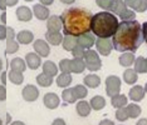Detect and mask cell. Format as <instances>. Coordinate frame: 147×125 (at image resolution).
<instances>
[{
	"label": "cell",
	"instance_id": "6da1fadb",
	"mask_svg": "<svg viewBox=\"0 0 147 125\" xmlns=\"http://www.w3.org/2000/svg\"><path fill=\"white\" fill-rule=\"evenodd\" d=\"M145 41L142 37V26L137 20L122 21L113 35L112 45L117 51L135 53Z\"/></svg>",
	"mask_w": 147,
	"mask_h": 125
},
{
	"label": "cell",
	"instance_id": "7a4b0ae2",
	"mask_svg": "<svg viewBox=\"0 0 147 125\" xmlns=\"http://www.w3.org/2000/svg\"><path fill=\"white\" fill-rule=\"evenodd\" d=\"M92 13L88 9L72 6L63 11L61 21L63 26V33L67 37H81L91 31Z\"/></svg>",
	"mask_w": 147,
	"mask_h": 125
},
{
	"label": "cell",
	"instance_id": "3957f363",
	"mask_svg": "<svg viewBox=\"0 0 147 125\" xmlns=\"http://www.w3.org/2000/svg\"><path fill=\"white\" fill-rule=\"evenodd\" d=\"M119 23L115 14L108 11L97 13L92 16L91 30L98 39H109L117 31Z\"/></svg>",
	"mask_w": 147,
	"mask_h": 125
},
{
	"label": "cell",
	"instance_id": "277c9868",
	"mask_svg": "<svg viewBox=\"0 0 147 125\" xmlns=\"http://www.w3.org/2000/svg\"><path fill=\"white\" fill-rule=\"evenodd\" d=\"M84 64H86V68L91 71H97L102 68V61H101V59H99L98 54H97V51L92 50V49L86 51Z\"/></svg>",
	"mask_w": 147,
	"mask_h": 125
},
{
	"label": "cell",
	"instance_id": "5b68a950",
	"mask_svg": "<svg viewBox=\"0 0 147 125\" xmlns=\"http://www.w3.org/2000/svg\"><path fill=\"white\" fill-rule=\"evenodd\" d=\"M106 91L108 96H115L118 95L121 91V79L115 75H109L106 79Z\"/></svg>",
	"mask_w": 147,
	"mask_h": 125
},
{
	"label": "cell",
	"instance_id": "8992f818",
	"mask_svg": "<svg viewBox=\"0 0 147 125\" xmlns=\"http://www.w3.org/2000/svg\"><path fill=\"white\" fill-rule=\"evenodd\" d=\"M15 31L13 28H6V53L8 54H14L18 51L19 44L14 40Z\"/></svg>",
	"mask_w": 147,
	"mask_h": 125
},
{
	"label": "cell",
	"instance_id": "52a82bcc",
	"mask_svg": "<svg viewBox=\"0 0 147 125\" xmlns=\"http://www.w3.org/2000/svg\"><path fill=\"white\" fill-rule=\"evenodd\" d=\"M96 47H97V50L101 53V55H105V57L111 54V51L113 49V45L109 39H97Z\"/></svg>",
	"mask_w": 147,
	"mask_h": 125
},
{
	"label": "cell",
	"instance_id": "ba28073f",
	"mask_svg": "<svg viewBox=\"0 0 147 125\" xmlns=\"http://www.w3.org/2000/svg\"><path fill=\"white\" fill-rule=\"evenodd\" d=\"M77 41H78V45L81 48H83L86 50H89L93 45L96 44V38L93 37L91 33H87V34H83L81 37L77 38Z\"/></svg>",
	"mask_w": 147,
	"mask_h": 125
},
{
	"label": "cell",
	"instance_id": "9c48e42d",
	"mask_svg": "<svg viewBox=\"0 0 147 125\" xmlns=\"http://www.w3.org/2000/svg\"><path fill=\"white\" fill-rule=\"evenodd\" d=\"M39 96V90L34 85H26L23 89V98L26 101H35Z\"/></svg>",
	"mask_w": 147,
	"mask_h": 125
},
{
	"label": "cell",
	"instance_id": "30bf717a",
	"mask_svg": "<svg viewBox=\"0 0 147 125\" xmlns=\"http://www.w3.org/2000/svg\"><path fill=\"white\" fill-rule=\"evenodd\" d=\"M47 28H48V31H51V33H59V30L62 28L61 18L57 15L49 16L48 21H47Z\"/></svg>",
	"mask_w": 147,
	"mask_h": 125
},
{
	"label": "cell",
	"instance_id": "8fae6325",
	"mask_svg": "<svg viewBox=\"0 0 147 125\" xmlns=\"http://www.w3.org/2000/svg\"><path fill=\"white\" fill-rule=\"evenodd\" d=\"M33 14L36 16L39 20H48L49 19V9L42 4H36L33 8Z\"/></svg>",
	"mask_w": 147,
	"mask_h": 125
},
{
	"label": "cell",
	"instance_id": "7c38bea8",
	"mask_svg": "<svg viewBox=\"0 0 147 125\" xmlns=\"http://www.w3.org/2000/svg\"><path fill=\"white\" fill-rule=\"evenodd\" d=\"M25 61H26L28 66L32 70H35V69H38L39 66H40V64H42L40 57H39L38 54H35V53H29V54H26Z\"/></svg>",
	"mask_w": 147,
	"mask_h": 125
},
{
	"label": "cell",
	"instance_id": "4fadbf2b",
	"mask_svg": "<svg viewBox=\"0 0 147 125\" xmlns=\"http://www.w3.org/2000/svg\"><path fill=\"white\" fill-rule=\"evenodd\" d=\"M59 103H61V100H59V96L54 93H48L45 94L44 96V105L48 109H55V108L59 106Z\"/></svg>",
	"mask_w": 147,
	"mask_h": 125
},
{
	"label": "cell",
	"instance_id": "5bb4252c",
	"mask_svg": "<svg viewBox=\"0 0 147 125\" xmlns=\"http://www.w3.org/2000/svg\"><path fill=\"white\" fill-rule=\"evenodd\" d=\"M34 50L36 51V54L39 55V57H48L49 53H51V48L48 47V44L44 41V40H36L34 43Z\"/></svg>",
	"mask_w": 147,
	"mask_h": 125
},
{
	"label": "cell",
	"instance_id": "9a60e30c",
	"mask_svg": "<svg viewBox=\"0 0 147 125\" xmlns=\"http://www.w3.org/2000/svg\"><path fill=\"white\" fill-rule=\"evenodd\" d=\"M125 4L126 6H131V9H133V11L143 13L147 10L146 0H128V1H125Z\"/></svg>",
	"mask_w": 147,
	"mask_h": 125
},
{
	"label": "cell",
	"instance_id": "2e32d148",
	"mask_svg": "<svg viewBox=\"0 0 147 125\" xmlns=\"http://www.w3.org/2000/svg\"><path fill=\"white\" fill-rule=\"evenodd\" d=\"M16 18L20 21H30L33 18V13L28 6H19L16 9Z\"/></svg>",
	"mask_w": 147,
	"mask_h": 125
},
{
	"label": "cell",
	"instance_id": "e0dca14e",
	"mask_svg": "<svg viewBox=\"0 0 147 125\" xmlns=\"http://www.w3.org/2000/svg\"><path fill=\"white\" fill-rule=\"evenodd\" d=\"M129 98L133 101H141L145 98V89L141 85H136L129 89Z\"/></svg>",
	"mask_w": 147,
	"mask_h": 125
},
{
	"label": "cell",
	"instance_id": "ac0fdd59",
	"mask_svg": "<svg viewBox=\"0 0 147 125\" xmlns=\"http://www.w3.org/2000/svg\"><path fill=\"white\" fill-rule=\"evenodd\" d=\"M33 39H34V35L29 30H22L16 35V40H18L19 44H30Z\"/></svg>",
	"mask_w": 147,
	"mask_h": 125
},
{
	"label": "cell",
	"instance_id": "d6986e66",
	"mask_svg": "<svg viewBox=\"0 0 147 125\" xmlns=\"http://www.w3.org/2000/svg\"><path fill=\"white\" fill-rule=\"evenodd\" d=\"M86 69V64H84V60L83 59H72L71 60V73H76V74H79V73H83Z\"/></svg>",
	"mask_w": 147,
	"mask_h": 125
},
{
	"label": "cell",
	"instance_id": "ffe728a7",
	"mask_svg": "<svg viewBox=\"0 0 147 125\" xmlns=\"http://www.w3.org/2000/svg\"><path fill=\"white\" fill-rule=\"evenodd\" d=\"M43 74L48 75V76H55L57 74H58V68H57V65L54 64L53 61H45L44 64H43Z\"/></svg>",
	"mask_w": 147,
	"mask_h": 125
},
{
	"label": "cell",
	"instance_id": "44dd1931",
	"mask_svg": "<svg viewBox=\"0 0 147 125\" xmlns=\"http://www.w3.org/2000/svg\"><path fill=\"white\" fill-rule=\"evenodd\" d=\"M135 71L137 74L147 73V58H137L135 60Z\"/></svg>",
	"mask_w": 147,
	"mask_h": 125
},
{
	"label": "cell",
	"instance_id": "7402d4cb",
	"mask_svg": "<svg viewBox=\"0 0 147 125\" xmlns=\"http://www.w3.org/2000/svg\"><path fill=\"white\" fill-rule=\"evenodd\" d=\"M84 84L91 89H96V88L99 86V84H101V78L96 74H89L84 78Z\"/></svg>",
	"mask_w": 147,
	"mask_h": 125
},
{
	"label": "cell",
	"instance_id": "603a6c76",
	"mask_svg": "<svg viewBox=\"0 0 147 125\" xmlns=\"http://www.w3.org/2000/svg\"><path fill=\"white\" fill-rule=\"evenodd\" d=\"M45 39L49 44L52 45H61V43H63V37L61 35V33H51L47 31Z\"/></svg>",
	"mask_w": 147,
	"mask_h": 125
},
{
	"label": "cell",
	"instance_id": "cb8c5ba5",
	"mask_svg": "<svg viewBox=\"0 0 147 125\" xmlns=\"http://www.w3.org/2000/svg\"><path fill=\"white\" fill-rule=\"evenodd\" d=\"M77 113H78L79 116H88L89 113H91V105H89V103H87V101L82 100L79 101L78 104H77Z\"/></svg>",
	"mask_w": 147,
	"mask_h": 125
},
{
	"label": "cell",
	"instance_id": "d4e9b609",
	"mask_svg": "<svg viewBox=\"0 0 147 125\" xmlns=\"http://www.w3.org/2000/svg\"><path fill=\"white\" fill-rule=\"evenodd\" d=\"M119 64H121V66H131V65L135 62L136 60V58H135V55L132 54V53H125V54H122L121 57H119Z\"/></svg>",
	"mask_w": 147,
	"mask_h": 125
},
{
	"label": "cell",
	"instance_id": "484cf974",
	"mask_svg": "<svg viewBox=\"0 0 147 125\" xmlns=\"http://www.w3.org/2000/svg\"><path fill=\"white\" fill-rule=\"evenodd\" d=\"M127 9V6L125 4V1L122 0H113V4H112V8H111V11L112 14H116V15H121L123 11Z\"/></svg>",
	"mask_w": 147,
	"mask_h": 125
},
{
	"label": "cell",
	"instance_id": "4316f807",
	"mask_svg": "<svg viewBox=\"0 0 147 125\" xmlns=\"http://www.w3.org/2000/svg\"><path fill=\"white\" fill-rule=\"evenodd\" d=\"M89 105H91L92 109L101 110V109L105 108L106 100H105V98H103V96H101V95H96V96H93L91 99V103H89Z\"/></svg>",
	"mask_w": 147,
	"mask_h": 125
},
{
	"label": "cell",
	"instance_id": "83f0119b",
	"mask_svg": "<svg viewBox=\"0 0 147 125\" xmlns=\"http://www.w3.org/2000/svg\"><path fill=\"white\" fill-rule=\"evenodd\" d=\"M10 68L11 70L14 71H19V73H23V71L26 69V65H25V61L20 58H15L13 59L11 62H10Z\"/></svg>",
	"mask_w": 147,
	"mask_h": 125
},
{
	"label": "cell",
	"instance_id": "f1b7e54d",
	"mask_svg": "<svg viewBox=\"0 0 147 125\" xmlns=\"http://www.w3.org/2000/svg\"><path fill=\"white\" fill-rule=\"evenodd\" d=\"M72 83V76L71 74H67V73H62L59 76H57V85L59 88H65L69 86V84Z\"/></svg>",
	"mask_w": 147,
	"mask_h": 125
},
{
	"label": "cell",
	"instance_id": "f546056e",
	"mask_svg": "<svg viewBox=\"0 0 147 125\" xmlns=\"http://www.w3.org/2000/svg\"><path fill=\"white\" fill-rule=\"evenodd\" d=\"M77 45H78V41H77L76 37H65L63 39V48L67 51H72Z\"/></svg>",
	"mask_w": 147,
	"mask_h": 125
},
{
	"label": "cell",
	"instance_id": "4dcf8cb0",
	"mask_svg": "<svg viewBox=\"0 0 147 125\" xmlns=\"http://www.w3.org/2000/svg\"><path fill=\"white\" fill-rule=\"evenodd\" d=\"M112 105L117 109H119V108H123L125 105H127V96H125L123 94H118V95H115V96H112Z\"/></svg>",
	"mask_w": 147,
	"mask_h": 125
},
{
	"label": "cell",
	"instance_id": "1f68e13d",
	"mask_svg": "<svg viewBox=\"0 0 147 125\" xmlns=\"http://www.w3.org/2000/svg\"><path fill=\"white\" fill-rule=\"evenodd\" d=\"M137 79H138V76H137V73L133 70V69H127L125 73H123V80L129 85L135 84L137 81Z\"/></svg>",
	"mask_w": 147,
	"mask_h": 125
},
{
	"label": "cell",
	"instance_id": "d6a6232c",
	"mask_svg": "<svg viewBox=\"0 0 147 125\" xmlns=\"http://www.w3.org/2000/svg\"><path fill=\"white\" fill-rule=\"evenodd\" d=\"M62 99L64 100L65 103H69V104L74 103L76 100H78V99H77V96H76V94H74V90H73V88L65 89V90L63 91V94H62Z\"/></svg>",
	"mask_w": 147,
	"mask_h": 125
},
{
	"label": "cell",
	"instance_id": "836d02e7",
	"mask_svg": "<svg viewBox=\"0 0 147 125\" xmlns=\"http://www.w3.org/2000/svg\"><path fill=\"white\" fill-rule=\"evenodd\" d=\"M36 83L43 88H48L53 84V78L48 76V75H45V74H39L38 76H36Z\"/></svg>",
	"mask_w": 147,
	"mask_h": 125
},
{
	"label": "cell",
	"instance_id": "e575fe53",
	"mask_svg": "<svg viewBox=\"0 0 147 125\" xmlns=\"http://www.w3.org/2000/svg\"><path fill=\"white\" fill-rule=\"evenodd\" d=\"M126 110H127V113H128V116L132 118V119L140 116V114H141V108L137 104H129L128 106H126Z\"/></svg>",
	"mask_w": 147,
	"mask_h": 125
},
{
	"label": "cell",
	"instance_id": "d590c367",
	"mask_svg": "<svg viewBox=\"0 0 147 125\" xmlns=\"http://www.w3.org/2000/svg\"><path fill=\"white\" fill-rule=\"evenodd\" d=\"M9 79H10V81L13 84H16V85H20L23 81H24V76H23V73H19V71H14L11 70L10 73H9Z\"/></svg>",
	"mask_w": 147,
	"mask_h": 125
},
{
	"label": "cell",
	"instance_id": "8d00e7d4",
	"mask_svg": "<svg viewBox=\"0 0 147 125\" xmlns=\"http://www.w3.org/2000/svg\"><path fill=\"white\" fill-rule=\"evenodd\" d=\"M73 90H74L77 99H84V98L87 96V94H88L86 86H83V85H77V86L73 88Z\"/></svg>",
	"mask_w": 147,
	"mask_h": 125
},
{
	"label": "cell",
	"instance_id": "74e56055",
	"mask_svg": "<svg viewBox=\"0 0 147 125\" xmlns=\"http://www.w3.org/2000/svg\"><path fill=\"white\" fill-rule=\"evenodd\" d=\"M119 16H121V19L123 21H129V20H135L136 14H135V11H133V10H131V9L127 8Z\"/></svg>",
	"mask_w": 147,
	"mask_h": 125
},
{
	"label": "cell",
	"instance_id": "f35d334b",
	"mask_svg": "<svg viewBox=\"0 0 147 125\" xmlns=\"http://www.w3.org/2000/svg\"><path fill=\"white\" fill-rule=\"evenodd\" d=\"M116 118H117V120H119V121H126L128 119L129 116H128V113H127L126 108H119V109H117Z\"/></svg>",
	"mask_w": 147,
	"mask_h": 125
},
{
	"label": "cell",
	"instance_id": "ab89813d",
	"mask_svg": "<svg viewBox=\"0 0 147 125\" xmlns=\"http://www.w3.org/2000/svg\"><path fill=\"white\" fill-rule=\"evenodd\" d=\"M59 68H61L62 73L71 74V60H69V59H63V60H61Z\"/></svg>",
	"mask_w": 147,
	"mask_h": 125
},
{
	"label": "cell",
	"instance_id": "60d3db41",
	"mask_svg": "<svg viewBox=\"0 0 147 125\" xmlns=\"http://www.w3.org/2000/svg\"><path fill=\"white\" fill-rule=\"evenodd\" d=\"M72 53H73V57L76 59H83L84 58V54H86V50L79 47V45H77V47L72 50Z\"/></svg>",
	"mask_w": 147,
	"mask_h": 125
},
{
	"label": "cell",
	"instance_id": "b9f144b4",
	"mask_svg": "<svg viewBox=\"0 0 147 125\" xmlns=\"http://www.w3.org/2000/svg\"><path fill=\"white\" fill-rule=\"evenodd\" d=\"M96 4L101 8L106 9V10H111L112 4H113V0H97Z\"/></svg>",
	"mask_w": 147,
	"mask_h": 125
},
{
	"label": "cell",
	"instance_id": "7bdbcfd3",
	"mask_svg": "<svg viewBox=\"0 0 147 125\" xmlns=\"http://www.w3.org/2000/svg\"><path fill=\"white\" fill-rule=\"evenodd\" d=\"M6 99V89L4 85H0V101H4Z\"/></svg>",
	"mask_w": 147,
	"mask_h": 125
},
{
	"label": "cell",
	"instance_id": "ee69618b",
	"mask_svg": "<svg viewBox=\"0 0 147 125\" xmlns=\"http://www.w3.org/2000/svg\"><path fill=\"white\" fill-rule=\"evenodd\" d=\"M6 39V26L0 25V40Z\"/></svg>",
	"mask_w": 147,
	"mask_h": 125
},
{
	"label": "cell",
	"instance_id": "f6af8a7d",
	"mask_svg": "<svg viewBox=\"0 0 147 125\" xmlns=\"http://www.w3.org/2000/svg\"><path fill=\"white\" fill-rule=\"evenodd\" d=\"M142 37H143V40L147 43V21L143 23L142 25Z\"/></svg>",
	"mask_w": 147,
	"mask_h": 125
},
{
	"label": "cell",
	"instance_id": "bcb514c9",
	"mask_svg": "<svg viewBox=\"0 0 147 125\" xmlns=\"http://www.w3.org/2000/svg\"><path fill=\"white\" fill-rule=\"evenodd\" d=\"M52 125H65V121L63 119H55L54 121H53Z\"/></svg>",
	"mask_w": 147,
	"mask_h": 125
},
{
	"label": "cell",
	"instance_id": "7dc6e473",
	"mask_svg": "<svg viewBox=\"0 0 147 125\" xmlns=\"http://www.w3.org/2000/svg\"><path fill=\"white\" fill-rule=\"evenodd\" d=\"M99 125H115V123H113L112 120H108V119H105L102 120L101 123H99Z\"/></svg>",
	"mask_w": 147,
	"mask_h": 125
},
{
	"label": "cell",
	"instance_id": "c3c4849f",
	"mask_svg": "<svg viewBox=\"0 0 147 125\" xmlns=\"http://www.w3.org/2000/svg\"><path fill=\"white\" fill-rule=\"evenodd\" d=\"M16 4H18V1H16V0H11V1H5V5L6 6H9V5H16Z\"/></svg>",
	"mask_w": 147,
	"mask_h": 125
},
{
	"label": "cell",
	"instance_id": "681fc988",
	"mask_svg": "<svg viewBox=\"0 0 147 125\" xmlns=\"http://www.w3.org/2000/svg\"><path fill=\"white\" fill-rule=\"evenodd\" d=\"M136 125H147V119H141V120H138Z\"/></svg>",
	"mask_w": 147,
	"mask_h": 125
},
{
	"label": "cell",
	"instance_id": "f907efd6",
	"mask_svg": "<svg viewBox=\"0 0 147 125\" xmlns=\"http://www.w3.org/2000/svg\"><path fill=\"white\" fill-rule=\"evenodd\" d=\"M0 9L5 11V9H6V5H5V1H4V0H0Z\"/></svg>",
	"mask_w": 147,
	"mask_h": 125
},
{
	"label": "cell",
	"instance_id": "816d5d0a",
	"mask_svg": "<svg viewBox=\"0 0 147 125\" xmlns=\"http://www.w3.org/2000/svg\"><path fill=\"white\" fill-rule=\"evenodd\" d=\"M6 76H8V75H6V73L4 71V73L1 74V81H3V85H4V84L6 83Z\"/></svg>",
	"mask_w": 147,
	"mask_h": 125
},
{
	"label": "cell",
	"instance_id": "f5cc1de1",
	"mask_svg": "<svg viewBox=\"0 0 147 125\" xmlns=\"http://www.w3.org/2000/svg\"><path fill=\"white\" fill-rule=\"evenodd\" d=\"M1 21H3V24H5L6 23V13L5 11L1 14Z\"/></svg>",
	"mask_w": 147,
	"mask_h": 125
},
{
	"label": "cell",
	"instance_id": "db71d44e",
	"mask_svg": "<svg viewBox=\"0 0 147 125\" xmlns=\"http://www.w3.org/2000/svg\"><path fill=\"white\" fill-rule=\"evenodd\" d=\"M42 5H52L53 4V0H49V1H42Z\"/></svg>",
	"mask_w": 147,
	"mask_h": 125
},
{
	"label": "cell",
	"instance_id": "11a10c76",
	"mask_svg": "<svg viewBox=\"0 0 147 125\" xmlns=\"http://www.w3.org/2000/svg\"><path fill=\"white\" fill-rule=\"evenodd\" d=\"M10 125H25L23 121H14V123H11Z\"/></svg>",
	"mask_w": 147,
	"mask_h": 125
},
{
	"label": "cell",
	"instance_id": "9f6ffc18",
	"mask_svg": "<svg viewBox=\"0 0 147 125\" xmlns=\"http://www.w3.org/2000/svg\"><path fill=\"white\" fill-rule=\"evenodd\" d=\"M1 69H3V61H1V59H0V71H1Z\"/></svg>",
	"mask_w": 147,
	"mask_h": 125
},
{
	"label": "cell",
	"instance_id": "6f0895ef",
	"mask_svg": "<svg viewBox=\"0 0 147 125\" xmlns=\"http://www.w3.org/2000/svg\"><path fill=\"white\" fill-rule=\"evenodd\" d=\"M145 93H147V84H146V86H145Z\"/></svg>",
	"mask_w": 147,
	"mask_h": 125
},
{
	"label": "cell",
	"instance_id": "680465c9",
	"mask_svg": "<svg viewBox=\"0 0 147 125\" xmlns=\"http://www.w3.org/2000/svg\"><path fill=\"white\" fill-rule=\"evenodd\" d=\"M0 125H3V121H1V119H0Z\"/></svg>",
	"mask_w": 147,
	"mask_h": 125
}]
</instances>
